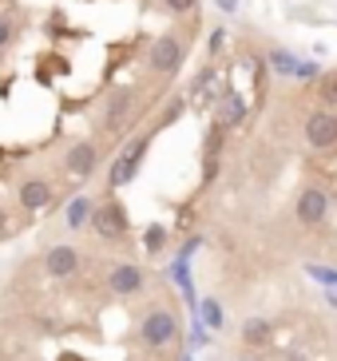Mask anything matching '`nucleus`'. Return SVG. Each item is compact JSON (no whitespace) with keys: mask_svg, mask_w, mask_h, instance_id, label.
<instances>
[{"mask_svg":"<svg viewBox=\"0 0 337 361\" xmlns=\"http://www.w3.org/2000/svg\"><path fill=\"white\" fill-rule=\"evenodd\" d=\"M163 4H167L171 12H179V16L183 12H195V0H163Z\"/></svg>","mask_w":337,"mask_h":361,"instance_id":"nucleus-23","label":"nucleus"},{"mask_svg":"<svg viewBox=\"0 0 337 361\" xmlns=\"http://www.w3.org/2000/svg\"><path fill=\"white\" fill-rule=\"evenodd\" d=\"M199 322L207 329H222V306L214 302V298H207V302L199 306Z\"/></svg>","mask_w":337,"mask_h":361,"instance_id":"nucleus-15","label":"nucleus"},{"mask_svg":"<svg viewBox=\"0 0 337 361\" xmlns=\"http://www.w3.org/2000/svg\"><path fill=\"white\" fill-rule=\"evenodd\" d=\"M87 219H92V199H87V195H75V199L68 202V226H72V231H84Z\"/></svg>","mask_w":337,"mask_h":361,"instance_id":"nucleus-12","label":"nucleus"},{"mask_svg":"<svg viewBox=\"0 0 337 361\" xmlns=\"http://www.w3.org/2000/svg\"><path fill=\"white\" fill-rule=\"evenodd\" d=\"M8 40H12V24H8V20H0V48H4Z\"/></svg>","mask_w":337,"mask_h":361,"instance_id":"nucleus-24","label":"nucleus"},{"mask_svg":"<svg viewBox=\"0 0 337 361\" xmlns=\"http://www.w3.org/2000/svg\"><path fill=\"white\" fill-rule=\"evenodd\" d=\"M95 155H99V151H95V143H87V139H84V143H75V147L68 151V159H63V163H68V171H72V175H80V179H84V175H92V171H95Z\"/></svg>","mask_w":337,"mask_h":361,"instance_id":"nucleus-8","label":"nucleus"},{"mask_svg":"<svg viewBox=\"0 0 337 361\" xmlns=\"http://www.w3.org/2000/svg\"><path fill=\"white\" fill-rule=\"evenodd\" d=\"M266 60H270V68H274L278 75H294V72H298V64H302V60H298V56L282 52V48H274V52L266 56Z\"/></svg>","mask_w":337,"mask_h":361,"instance_id":"nucleus-14","label":"nucleus"},{"mask_svg":"<svg viewBox=\"0 0 337 361\" xmlns=\"http://www.w3.org/2000/svg\"><path fill=\"white\" fill-rule=\"evenodd\" d=\"M4 231H8V214L0 211V234H4Z\"/></svg>","mask_w":337,"mask_h":361,"instance_id":"nucleus-28","label":"nucleus"},{"mask_svg":"<svg viewBox=\"0 0 337 361\" xmlns=\"http://www.w3.org/2000/svg\"><path fill=\"white\" fill-rule=\"evenodd\" d=\"M20 202L28 207V211H44V207L52 202V187H48V183H40V179L24 183V187H20Z\"/></svg>","mask_w":337,"mask_h":361,"instance_id":"nucleus-11","label":"nucleus"},{"mask_svg":"<svg viewBox=\"0 0 337 361\" xmlns=\"http://www.w3.org/2000/svg\"><path fill=\"white\" fill-rule=\"evenodd\" d=\"M175 334H179V322L167 310H151L147 318H143V341H147L151 350H163L167 341H175Z\"/></svg>","mask_w":337,"mask_h":361,"instance_id":"nucleus-2","label":"nucleus"},{"mask_svg":"<svg viewBox=\"0 0 337 361\" xmlns=\"http://www.w3.org/2000/svg\"><path fill=\"white\" fill-rule=\"evenodd\" d=\"M127 107H131V96H116V104H111V111H107V123H111V128H116L119 119H123Z\"/></svg>","mask_w":337,"mask_h":361,"instance_id":"nucleus-19","label":"nucleus"},{"mask_svg":"<svg viewBox=\"0 0 337 361\" xmlns=\"http://www.w3.org/2000/svg\"><path fill=\"white\" fill-rule=\"evenodd\" d=\"M151 68H155V72H167V75L183 68V40L175 32H163L151 44Z\"/></svg>","mask_w":337,"mask_h":361,"instance_id":"nucleus-3","label":"nucleus"},{"mask_svg":"<svg viewBox=\"0 0 337 361\" xmlns=\"http://www.w3.org/2000/svg\"><path fill=\"white\" fill-rule=\"evenodd\" d=\"M107 286L116 290V294H139V290H143V270L123 262V266H116V270H111Z\"/></svg>","mask_w":337,"mask_h":361,"instance_id":"nucleus-7","label":"nucleus"},{"mask_svg":"<svg viewBox=\"0 0 337 361\" xmlns=\"http://www.w3.org/2000/svg\"><path fill=\"white\" fill-rule=\"evenodd\" d=\"M243 341H246V345H262V341H270V322L250 318V322L243 326Z\"/></svg>","mask_w":337,"mask_h":361,"instance_id":"nucleus-13","label":"nucleus"},{"mask_svg":"<svg viewBox=\"0 0 337 361\" xmlns=\"http://www.w3.org/2000/svg\"><path fill=\"white\" fill-rule=\"evenodd\" d=\"M143 243H147V250H151V255H155L159 246L167 243V231H163V226H151V231H147V238H143Z\"/></svg>","mask_w":337,"mask_h":361,"instance_id":"nucleus-21","label":"nucleus"},{"mask_svg":"<svg viewBox=\"0 0 337 361\" xmlns=\"http://www.w3.org/2000/svg\"><path fill=\"white\" fill-rule=\"evenodd\" d=\"M243 361H258V357H243Z\"/></svg>","mask_w":337,"mask_h":361,"instance_id":"nucleus-29","label":"nucleus"},{"mask_svg":"<svg viewBox=\"0 0 337 361\" xmlns=\"http://www.w3.org/2000/svg\"><path fill=\"white\" fill-rule=\"evenodd\" d=\"M214 75V68H202L199 75H195V84H190V96H195V92H202V87H207V80H211Z\"/></svg>","mask_w":337,"mask_h":361,"instance_id":"nucleus-22","label":"nucleus"},{"mask_svg":"<svg viewBox=\"0 0 337 361\" xmlns=\"http://www.w3.org/2000/svg\"><path fill=\"white\" fill-rule=\"evenodd\" d=\"M92 226H95L99 238L116 243V238H123V231H127V211L119 207V202H99V207H92Z\"/></svg>","mask_w":337,"mask_h":361,"instance_id":"nucleus-1","label":"nucleus"},{"mask_svg":"<svg viewBox=\"0 0 337 361\" xmlns=\"http://www.w3.org/2000/svg\"><path fill=\"white\" fill-rule=\"evenodd\" d=\"M294 80H321V68H317V60H302L294 72Z\"/></svg>","mask_w":337,"mask_h":361,"instance_id":"nucleus-18","label":"nucleus"},{"mask_svg":"<svg viewBox=\"0 0 337 361\" xmlns=\"http://www.w3.org/2000/svg\"><path fill=\"white\" fill-rule=\"evenodd\" d=\"M75 266H80V255H75L72 246H56V250H48V274L52 278L75 274Z\"/></svg>","mask_w":337,"mask_h":361,"instance_id":"nucleus-9","label":"nucleus"},{"mask_svg":"<svg viewBox=\"0 0 337 361\" xmlns=\"http://www.w3.org/2000/svg\"><path fill=\"white\" fill-rule=\"evenodd\" d=\"M219 131H222V128H219ZM219 131L207 139V167H202V179H207V183H211L214 171H219Z\"/></svg>","mask_w":337,"mask_h":361,"instance_id":"nucleus-16","label":"nucleus"},{"mask_svg":"<svg viewBox=\"0 0 337 361\" xmlns=\"http://www.w3.org/2000/svg\"><path fill=\"white\" fill-rule=\"evenodd\" d=\"M214 4H219L222 12H234V8H238V0H214Z\"/></svg>","mask_w":337,"mask_h":361,"instance_id":"nucleus-27","label":"nucleus"},{"mask_svg":"<svg viewBox=\"0 0 337 361\" xmlns=\"http://www.w3.org/2000/svg\"><path fill=\"white\" fill-rule=\"evenodd\" d=\"M183 361H190V353H187V357H183Z\"/></svg>","mask_w":337,"mask_h":361,"instance_id":"nucleus-30","label":"nucleus"},{"mask_svg":"<svg viewBox=\"0 0 337 361\" xmlns=\"http://www.w3.org/2000/svg\"><path fill=\"white\" fill-rule=\"evenodd\" d=\"M195 250H199V238H190V243H187V246H183V250H179V258H183V262H187V258L195 255Z\"/></svg>","mask_w":337,"mask_h":361,"instance_id":"nucleus-25","label":"nucleus"},{"mask_svg":"<svg viewBox=\"0 0 337 361\" xmlns=\"http://www.w3.org/2000/svg\"><path fill=\"white\" fill-rule=\"evenodd\" d=\"M222 36H226L222 28H219V32H211V52H219V48H222Z\"/></svg>","mask_w":337,"mask_h":361,"instance_id":"nucleus-26","label":"nucleus"},{"mask_svg":"<svg viewBox=\"0 0 337 361\" xmlns=\"http://www.w3.org/2000/svg\"><path fill=\"white\" fill-rule=\"evenodd\" d=\"M243 119H246V99L231 92V96L219 104V128H222V131H226V128H238Z\"/></svg>","mask_w":337,"mask_h":361,"instance_id":"nucleus-10","label":"nucleus"},{"mask_svg":"<svg viewBox=\"0 0 337 361\" xmlns=\"http://www.w3.org/2000/svg\"><path fill=\"white\" fill-rule=\"evenodd\" d=\"M310 278H317L321 286H337V270H329V266H310Z\"/></svg>","mask_w":337,"mask_h":361,"instance_id":"nucleus-20","label":"nucleus"},{"mask_svg":"<svg viewBox=\"0 0 337 361\" xmlns=\"http://www.w3.org/2000/svg\"><path fill=\"white\" fill-rule=\"evenodd\" d=\"M306 139H310V147H317V151L333 147L337 143V116L333 111H314L306 119Z\"/></svg>","mask_w":337,"mask_h":361,"instance_id":"nucleus-5","label":"nucleus"},{"mask_svg":"<svg viewBox=\"0 0 337 361\" xmlns=\"http://www.w3.org/2000/svg\"><path fill=\"white\" fill-rule=\"evenodd\" d=\"M317 96L326 99V104H337V72H321V80H317Z\"/></svg>","mask_w":337,"mask_h":361,"instance_id":"nucleus-17","label":"nucleus"},{"mask_svg":"<svg viewBox=\"0 0 337 361\" xmlns=\"http://www.w3.org/2000/svg\"><path fill=\"white\" fill-rule=\"evenodd\" d=\"M147 143H151V135H139L135 143H131V147L123 151V155H119L116 159V167H111V187H123V183H131L135 179V171H139V159H143V151H147Z\"/></svg>","mask_w":337,"mask_h":361,"instance_id":"nucleus-4","label":"nucleus"},{"mask_svg":"<svg viewBox=\"0 0 337 361\" xmlns=\"http://www.w3.org/2000/svg\"><path fill=\"white\" fill-rule=\"evenodd\" d=\"M326 211H329V199L321 191H314V187H310V191L298 195V219H302L306 226H317L321 219H326Z\"/></svg>","mask_w":337,"mask_h":361,"instance_id":"nucleus-6","label":"nucleus"}]
</instances>
